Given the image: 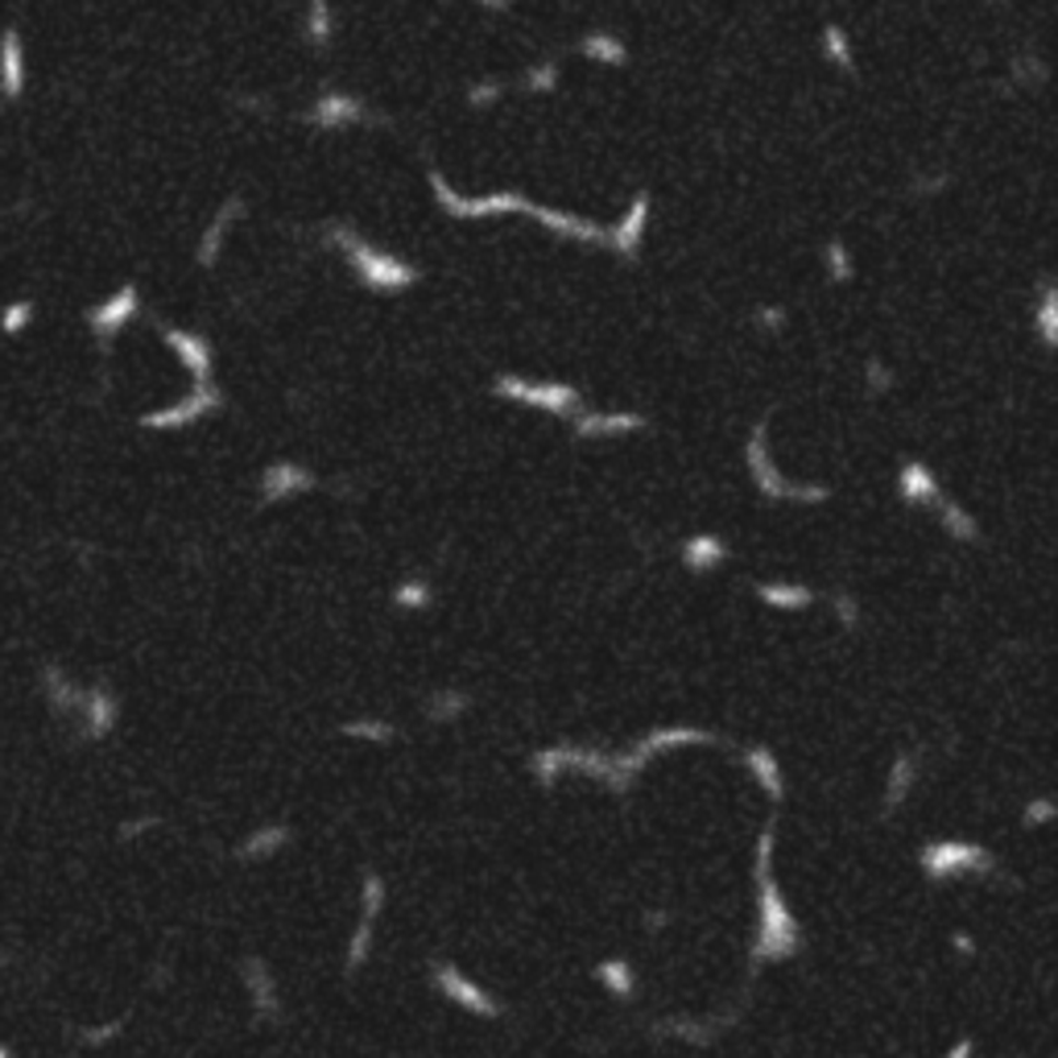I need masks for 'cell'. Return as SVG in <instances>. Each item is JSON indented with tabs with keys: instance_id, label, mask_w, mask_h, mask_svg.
<instances>
[{
	"instance_id": "14",
	"label": "cell",
	"mask_w": 1058,
	"mask_h": 1058,
	"mask_svg": "<svg viewBox=\"0 0 1058 1058\" xmlns=\"http://www.w3.org/2000/svg\"><path fill=\"white\" fill-rule=\"evenodd\" d=\"M728 558H732V550H728V542L716 538V534H695V538L683 542V567L695 571V575L720 571Z\"/></svg>"
},
{
	"instance_id": "2",
	"label": "cell",
	"mask_w": 1058,
	"mask_h": 1058,
	"mask_svg": "<svg viewBox=\"0 0 1058 1058\" xmlns=\"http://www.w3.org/2000/svg\"><path fill=\"white\" fill-rule=\"evenodd\" d=\"M327 241L348 257L352 274L360 278V286H369V290H376V294H402V290H409V286L418 281V269H414L409 260L372 248V244L364 241L360 232H352L348 223H327Z\"/></svg>"
},
{
	"instance_id": "23",
	"label": "cell",
	"mask_w": 1058,
	"mask_h": 1058,
	"mask_svg": "<svg viewBox=\"0 0 1058 1058\" xmlns=\"http://www.w3.org/2000/svg\"><path fill=\"white\" fill-rule=\"evenodd\" d=\"M302 34H306V42H311L315 50L332 46V37H335L332 0H306V21H302Z\"/></svg>"
},
{
	"instance_id": "37",
	"label": "cell",
	"mask_w": 1058,
	"mask_h": 1058,
	"mask_svg": "<svg viewBox=\"0 0 1058 1058\" xmlns=\"http://www.w3.org/2000/svg\"><path fill=\"white\" fill-rule=\"evenodd\" d=\"M976 1055V1038H964V1042H955L947 1050V1058H972Z\"/></svg>"
},
{
	"instance_id": "15",
	"label": "cell",
	"mask_w": 1058,
	"mask_h": 1058,
	"mask_svg": "<svg viewBox=\"0 0 1058 1058\" xmlns=\"http://www.w3.org/2000/svg\"><path fill=\"white\" fill-rule=\"evenodd\" d=\"M744 765H748V774H753V781L761 786L765 794L774 802H781V794H786V778H781V765L778 757H774V748L769 744H748L744 748Z\"/></svg>"
},
{
	"instance_id": "35",
	"label": "cell",
	"mask_w": 1058,
	"mask_h": 1058,
	"mask_svg": "<svg viewBox=\"0 0 1058 1058\" xmlns=\"http://www.w3.org/2000/svg\"><path fill=\"white\" fill-rule=\"evenodd\" d=\"M832 608H836V616H839V625H844V629H856V625H860V604H856V595L836 592V595H832Z\"/></svg>"
},
{
	"instance_id": "31",
	"label": "cell",
	"mask_w": 1058,
	"mask_h": 1058,
	"mask_svg": "<svg viewBox=\"0 0 1058 1058\" xmlns=\"http://www.w3.org/2000/svg\"><path fill=\"white\" fill-rule=\"evenodd\" d=\"M372 930H376V922H369V918H360L352 930V943H348V976H356L360 967L369 964L372 955Z\"/></svg>"
},
{
	"instance_id": "13",
	"label": "cell",
	"mask_w": 1058,
	"mask_h": 1058,
	"mask_svg": "<svg viewBox=\"0 0 1058 1058\" xmlns=\"http://www.w3.org/2000/svg\"><path fill=\"white\" fill-rule=\"evenodd\" d=\"M897 497L906 504H939L943 488H939L934 467H927L922 460H906L897 472Z\"/></svg>"
},
{
	"instance_id": "21",
	"label": "cell",
	"mask_w": 1058,
	"mask_h": 1058,
	"mask_svg": "<svg viewBox=\"0 0 1058 1058\" xmlns=\"http://www.w3.org/2000/svg\"><path fill=\"white\" fill-rule=\"evenodd\" d=\"M290 844V827L286 823H274V827H257L253 836L241 844V860H274Z\"/></svg>"
},
{
	"instance_id": "38",
	"label": "cell",
	"mask_w": 1058,
	"mask_h": 1058,
	"mask_svg": "<svg viewBox=\"0 0 1058 1058\" xmlns=\"http://www.w3.org/2000/svg\"><path fill=\"white\" fill-rule=\"evenodd\" d=\"M951 947H955V951H967V955H972V951H976V943H972L967 934H951Z\"/></svg>"
},
{
	"instance_id": "18",
	"label": "cell",
	"mask_w": 1058,
	"mask_h": 1058,
	"mask_svg": "<svg viewBox=\"0 0 1058 1058\" xmlns=\"http://www.w3.org/2000/svg\"><path fill=\"white\" fill-rule=\"evenodd\" d=\"M244 980L253 988V1001L265 1018H281V1001H278V985H274V972L265 967V960H248L244 964Z\"/></svg>"
},
{
	"instance_id": "29",
	"label": "cell",
	"mask_w": 1058,
	"mask_h": 1058,
	"mask_svg": "<svg viewBox=\"0 0 1058 1058\" xmlns=\"http://www.w3.org/2000/svg\"><path fill=\"white\" fill-rule=\"evenodd\" d=\"M558 83H562L558 58H542V62H534V67L525 71V92H534V95H550Z\"/></svg>"
},
{
	"instance_id": "8",
	"label": "cell",
	"mask_w": 1058,
	"mask_h": 1058,
	"mask_svg": "<svg viewBox=\"0 0 1058 1058\" xmlns=\"http://www.w3.org/2000/svg\"><path fill=\"white\" fill-rule=\"evenodd\" d=\"M646 228H650V190H637L629 199V207L620 211V220L608 228V248L616 257H637L641 253V241H646Z\"/></svg>"
},
{
	"instance_id": "4",
	"label": "cell",
	"mask_w": 1058,
	"mask_h": 1058,
	"mask_svg": "<svg viewBox=\"0 0 1058 1058\" xmlns=\"http://www.w3.org/2000/svg\"><path fill=\"white\" fill-rule=\"evenodd\" d=\"M918 864L927 881L943 885V881H955V876H985L992 873V852L972 844V839H934L918 852Z\"/></svg>"
},
{
	"instance_id": "10",
	"label": "cell",
	"mask_w": 1058,
	"mask_h": 1058,
	"mask_svg": "<svg viewBox=\"0 0 1058 1058\" xmlns=\"http://www.w3.org/2000/svg\"><path fill=\"white\" fill-rule=\"evenodd\" d=\"M716 741H720V736H711V732H704V728H653V732H646L641 741L632 744L629 753L641 765H650L658 753H674V748H690V744H716Z\"/></svg>"
},
{
	"instance_id": "16",
	"label": "cell",
	"mask_w": 1058,
	"mask_h": 1058,
	"mask_svg": "<svg viewBox=\"0 0 1058 1058\" xmlns=\"http://www.w3.org/2000/svg\"><path fill=\"white\" fill-rule=\"evenodd\" d=\"M757 600L778 608V613H802L815 604V592L806 583H790V579H778V583H757Z\"/></svg>"
},
{
	"instance_id": "7",
	"label": "cell",
	"mask_w": 1058,
	"mask_h": 1058,
	"mask_svg": "<svg viewBox=\"0 0 1058 1058\" xmlns=\"http://www.w3.org/2000/svg\"><path fill=\"white\" fill-rule=\"evenodd\" d=\"M430 980H434V988L443 992L446 1001L455 1004V1009H464V1013H472V1018L497 1022V1018L504 1013L501 1001H497V997H492L484 985H476L464 967L451 964V960H439V964L430 967Z\"/></svg>"
},
{
	"instance_id": "1",
	"label": "cell",
	"mask_w": 1058,
	"mask_h": 1058,
	"mask_svg": "<svg viewBox=\"0 0 1058 1058\" xmlns=\"http://www.w3.org/2000/svg\"><path fill=\"white\" fill-rule=\"evenodd\" d=\"M753 881H757V939H753V964H781L802 955V930L799 918L790 914L781 885L774 876V827H765L757 839V864H753Z\"/></svg>"
},
{
	"instance_id": "24",
	"label": "cell",
	"mask_w": 1058,
	"mask_h": 1058,
	"mask_svg": "<svg viewBox=\"0 0 1058 1058\" xmlns=\"http://www.w3.org/2000/svg\"><path fill=\"white\" fill-rule=\"evenodd\" d=\"M823 58L832 62V67H839L844 74L856 71V55H852V37H848V30L844 25H823Z\"/></svg>"
},
{
	"instance_id": "30",
	"label": "cell",
	"mask_w": 1058,
	"mask_h": 1058,
	"mask_svg": "<svg viewBox=\"0 0 1058 1058\" xmlns=\"http://www.w3.org/2000/svg\"><path fill=\"white\" fill-rule=\"evenodd\" d=\"M1034 323H1038V335L1046 348H1055L1058 339V294L1055 286H1042V302H1038V315H1034Z\"/></svg>"
},
{
	"instance_id": "40",
	"label": "cell",
	"mask_w": 1058,
	"mask_h": 1058,
	"mask_svg": "<svg viewBox=\"0 0 1058 1058\" xmlns=\"http://www.w3.org/2000/svg\"><path fill=\"white\" fill-rule=\"evenodd\" d=\"M997 4H1001V0H997Z\"/></svg>"
},
{
	"instance_id": "33",
	"label": "cell",
	"mask_w": 1058,
	"mask_h": 1058,
	"mask_svg": "<svg viewBox=\"0 0 1058 1058\" xmlns=\"http://www.w3.org/2000/svg\"><path fill=\"white\" fill-rule=\"evenodd\" d=\"M864 376H869V393L873 397H881V393H890L893 390V369L885 364V360H864Z\"/></svg>"
},
{
	"instance_id": "25",
	"label": "cell",
	"mask_w": 1058,
	"mask_h": 1058,
	"mask_svg": "<svg viewBox=\"0 0 1058 1058\" xmlns=\"http://www.w3.org/2000/svg\"><path fill=\"white\" fill-rule=\"evenodd\" d=\"M430 600H434V588H430L427 579H402L393 588V604L402 613H422V608H430Z\"/></svg>"
},
{
	"instance_id": "17",
	"label": "cell",
	"mask_w": 1058,
	"mask_h": 1058,
	"mask_svg": "<svg viewBox=\"0 0 1058 1058\" xmlns=\"http://www.w3.org/2000/svg\"><path fill=\"white\" fill-rule=\"evenodd\" d=\"M579 55L600 62V67H625L629 62V46L616 34H608V30H595V34L579 37Z\"/></svg>"
},
{
	"instance_id": "22",
	"label": "cell",
	"mask_w": 1058,
	"mask_h": 1058,
	"mask_svg": "<svg viewBox=\"0 0 1058 1058\" xmlns=\"http://www.w3.org/2000/svg\"><path fill=\"white\" fill-rule=\"evenodd\" d=\"M595 980L608 988L616 1001H629L632 992H637V972H632L629 960H620V955H613V960H604V964L595 967Z\"/></svg>"
},
{
	"instance_id": "11",
	"label": "cell",
	"mask_w": 1058,
	"mask_h": 1058,
	"mask_svg": "<svg viewBox=\"0 0 1058 1058\" xmlns=\"http://www.w3.org/2000/svg\"><path fill=\"white\" fill-rule=\"evenodd\" d=\"M571 427H575L579 439H625V434L646 430V418H641V414H625V409H616V414L579 409L575 418H571Z\"/></svg>"
},
{
	"instance_id": "19",
	"label": "cell",
	"mask_w": 1058,
	"mask_h": 1058,
	"mask_svg": "<svg viewBox=\"0 0 1058 1058\" xmlns=\"http://www.w3.org/2000/svg\"><path fill=\"white\" fill-rule=\"evenodd\" d=\"M914 781H918V757L914 753H897L890 769V781H885V811H897L902 802L910 799Z\"/></svg>"
},
{
	"instance_id": "36",
	"label": "cell",
	"mask_w": 1058,
	"mask_h": 1058,
	"mask_svg": "<svg viewBox=\"0 0 1058 1058\" xmlns=\"http://www.w3.org/2000/svg\"><path fill=\"white\" fill-rule=\"evenodd\" d=\"M753 323H757V327H761V332H774V335H778L781 327H786V311H781V306H761V311H757V318H753Z\"/></svg>"
},
{
	"instance_id": "32",
	"label": "cell",
	"mask_w": 1058,
	"mask_h": 1058,
	"mask_svg": "<svg viewBox=\"0 0 1058 1058\" xmlns=\"http://www.w3.org/2000/svg\"><path fill=\"white\" fill-rule=\"evenodd\" d=\"M501 95H504V88L497 83V79H480V83H472V88L464 92V104L480 112V108H492Z\"/></svg>"
},
{
	"instance_id": "27",
	"label": "cell",
	"mask_w": 1058,
	"mask_h": 1058,
	"mask_svg": "<svg viewBox=\"0 0 1058 1058\" xmlns=\"http://www.w3.org/2000/svg\"><path fill=\"white\" fill-rule=\"evenodd\" d=\"M823 269H827V278L836 281V286H848V281H852V269H856L852 248H848L844 241H832L827 248H823Z\"/></svg>"
},
{
	"instance_id": "5",
	"label": "cell",
	"mask_w": 1058,
	"mask_h": 1058,
	"mask_svg": "<svg viewBox=\"0 0 1058 1058\" xmlns=\"http://www.w3.org/2000/svg\"><path fill=\"white\" fill-rule=\"evenodd\" d=\"M430 190H434V199L443 204V211H451L455 220H497V216H518V211L525 216V207H530V199L518 195V190L460 195V190L446 183V178H439V174H430Z\"/></svg>"
},
{
	"instance_id": "3",
	"label": "cell",
	"mask_w": 1058,
	"mask_h": 1058,
	"mask_svg": "<svg viewBox=\"0 0 1058 1058\" xmlns=\"http://www.w3.org/2000/svg\"><path fill=\"white\" fill-rule=\"evenodd\" d=\"M744 464H748V476H753V484H757V492H765L769 501L815 504V501H827V497H832V488H823V484H794L781 476L778 467H774V460H769V451H765V422L761 427H753V434H748Z\"/></svg>"
},
{
	"instance_id": "20",
	"label": "cell",
	"mask_w": 1058,
	"mask_h": 1058,
	"mask_svg": "<svg viewBox=\"0 0 1058 1058\" xmlns=\"http://www.w3.org/2000/svg\"><path fill=\"white\" fill-rule=\"evenodd\" d=\"M939 521H943V530H947L951 538L960 542V546H972V542H980V521L967 513L964 504L947 501V497H939Z\"/></svg>"
},
{
	"instance_id": "34",
	"label": "cell",
	"mask_w": 1058,
	"mask_h": 1058,
	"mask_svg": "<svg viewBox=\"0 0 1058 1058\" xmlns=\"http://www.w3.org/2000/svg\"><path fill=\"white\" fill-rule=\"evenodd\" d=\"M1055 815H1058V811H1055V802H1050V799H1046V794H1042V799L1025 802L1022 823H1025V827H1046V823H1050V818H1055Z\"/></svg>"
},
{
	"instance_id": "26",
	"label": "cell",
	"mask_w": 1058,
	"mask_h": 1058,
	"mask_svg": "<svg viewBox=\"0 0 1058 1058\" xmlns=\"http://www.w3.org/2000/svg\"><path fill=\"white\" fill-rule=\"evenodd\" d=\"M464 711H467L464 690H439V695H430L427 699V716L434 720V724H451V720H460Z\"/></svg>"
},
{
	"instance_id": "28",
	"label": "cell",
	"mask_w": 1058,
	"mask_h": 1058,
	"mask_svg": "<svg viewBox=\"0 0 1058 1058\" xmlns=\"http://www.w3.org/2000/svg\"><path fill=\"white\" fill-rule=\"evenodd\" d=\"M339 732H344L348 741H369V744H390L393 736H397V728H393L390 720H348Z\"/></svg>"
},
{
	"instance_id": "9",
	"label": "cell",
	"mask_w": 1058,
	"mask_h": 1058,
	"mask_svg": "<svg viewBox=\"0 0 1058 1058\" xmlns=\"http://www.w3.org/2000/svg\"><path fill=\"white\" fill-rule=\"evenodd\" d=\"M364 120H369V108L356 95L344 92H323L306 112V125H315V129H348V125H364Z\"/></svg>"
},
{
	"instance_id": "39",
	"label": "cell",
	"mask_w": 1058,
	"mask_h": 1058,
	"mask_svg": "<svg viewBox=\"0 0 1058 1058\" xmlns=\"http://www.w3.org/2000/svg\"><path fill=\"white\" fill-rule=\"evenodd\" d=\"M476 4H484V9H497V13H504L513 0H476Z\"/></svg>"
},
{
	"instance_id": "12",
	"label": "cell",
	"mask_w": 1058,
	"mask_h": 1058,
	"mask_svg": "<svg viewBox=\"0 0 1058 1058\" xmlns=\"http://www.w3.org/2000/svg\"><path fill=\"white\" fill-rule=\"evenodd\" d=\"M311 488H315V476L306 467L294 464V460H281V464L265 467V476H260V501L278 504L298 497V492H311Z\"/></svg>"
},
{
	"instance_id": "6",
	"label": "cell",
	"mask_w": 1058,
	"mask_h": 1058,
	"mask_svg": "<svg viewBox=\"0 0 1058 1058\" xmlns=\"http://www.w3.org/2000/svg\"><path fill=\"white\" fill-rule=\"evenodd\" d=\"M492 390L501 393L504 402H518V406H534L542 414H558V418H575L583 409L579 390L562 385V381H525V376H497Z\"/></svg>"
}]
</instances>
